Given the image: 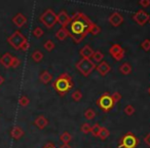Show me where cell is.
Instances as JSON below:
<instances>
[{
    "label": "cell",
    "instance_id": "obj_1",
    "mask_svg": "<svg viewBox=\"0 0 150 148\" xmlns=\"http://www.w3.org/2000/svg\"><path fill=\"white\" fill-rule=\"evenodd\" d=\"M93 22L86 15L82 13H75L71 17V22L67 27L69 36L75 43H80L83 38L90 33Z\"/></svg>",
    "mask_w": 150,
    "mask_h": 148
},
{
    "label": "cell",
    "instance_id": "obj_2",
    "mask_svg": "<svg viewBox=\"0 0 150 148\" xmlns=\"http://www.w3.org/2000/svg\"><path fill=\"white\" fill-rule=\"evenodd\" d=\"M73 80L72 77L68 73H62L54 82H52V88L54 89L57 93L60 96H65L71 89L73 88Z\"/></svg>",
    "mask_w": 150,
    "mask_h": 148
},
{
    "label": "cell",
    "instance_id": "obj_3",
    "mask_svg": "<svg viewBox=\"0 0 150 148\" xmlns=\"http://www.w3.org/2000/svg\"><path fill=\"white\" fill-rule=\"evenodd\" d=\"M97 65L91 59H80L76 63V69L81 73L83 76H88L93 71L96 69Z\"/></svg>",
    "mask_w": 150,
    "mask_h": 148
},
{
    "label": "cell",
    "instance_id": "obj_4",
    "mask_svg": "<svg viewBox=\"0 0 150 148\" xmlns=\"http://www.w3.org/2000/svg\"><path fill=\"white\" fill-rule=\"evenodd\" d=\"M138 145H139V139L129 132L120 138L118 148H137Z\"/></svg>",
    "mask_w": 150,
    "mask_h": 148
},
{
    "label": "cell",
    "instance_id": "obj_5",
    "mask_svg": "<svg viewBox=\"0 0 150 148\" xmlns=\"http://www.w3.org/2000/svg\"><path fill=\"white\" fill-rule=\"evenodd\" d=\"M96 104L101 110L107 113L114 107L115 103H114V101H113L111 95H109L108 93H104V94L97 100Z\"/></svg>",
    "mask_w": 150,
    "mask_h": 148
},
{
    "label": "cell",
    "instance_id": "obj_6",
    "mask_svg": "<svg viewBox=\"0 0 150 148\" xmlns=\"http://www.w3.org/2000/svg\"><path fill=\"white\" fill-rule=\"evenodd\" d=\"M40 23H42L47 29H52L57 23V13L52 9L47 8L41 16L39 17Z\"/></svg>",
    "mask_w": 150,
    "mask_h": 148
},
{
    "label": "cell",
    "instance_id": "obj_7",
    "mask_svg": "<svg viewBox=\"0 0 150 148\" xmlns=\"http://www.w3.org/2000/svg\"><path fill=\"white\" fill-rule=\"evenodd\" d=\"M26 40H27L26 37L20 31H15L8 38H7L8 43L11 44L15 50H21L22 45H23Z\"/></svg>",
    "mask_w": 150,
    "mask_h": 148
},
{
    "label": "cell",
    "instance_id": "obj_8",
    "mask_svg": "<svg viewBox=\"0 0 150 148\" xmlns=\"http://www.w3.org/2000/svg\"><path fill=\"white\" fill-rule=\"evenodd\" d=\"M133 20L139 26H144L147 22H149L150 16L143 9H139L135 15L133 16Z\"/></svg>",
    "mask_w": 150,
    "mask_h": 148
},
{
    "label": "cell",
    "instance_id": "obj_9",
    "mask_svg": "<svg viewBox=\"0 0 150 148\" xmlns=\"http://www.w3.org/2000/svg\"><path fill=\"white\" fill-rule=\"evenodd\" d=\"M57 21H58V23L60 24L62 27L67 28L71 22V17H69V15L65 11H61L60 13L57 15Z\"/></svg>",
    "mask_w": 150,
    "mask_h": 148
},
{
    "label": "cell",
    "instance_id": "obj_10",
    "mask_svg": "<svg viewBox=\"0 0 150 148\" xmlns=\"http://www.w3.org/2000/svg\"><path fill=\"white\" fill-rule=\"evenodd\" d=\"M109 23L113 26V27H118L122 24L123 22V17L121 16V13H119L118 11H114L110 15L108 19Z\"/></svg>",
    "mask_w": 150,
    "mask_h": 148
},
{
    "label": "cell",
    "instance_id": "obj_11",
    "mask_svg": "<svg viewBox=\"0 0 150 148\" xmlns=\"http://www.w3.org/2000/svg\"><path fill=\"white\" fill-rule=\"evenodd\" d=\"M96 69H97V71L99 72V74H100V75L105 76L106 74H108V73L110 72L111 67H110V65H109L107 62H105V61H102V62L99 63V64L97 65Z\"/></svg>",
    "mask_w": 150,
    "mask_h": 148
},
{
    "label": "cell",
    "instance_id": "obj_12",
    "mask_svg": "<svg viewBox=\"0 0 150 148\" xmlns=\"http://www.w3.org/2000/svg\"><path fill=\"white\" fill-rule=\"evenodd\" d=\"M13 23L15 24L17 27L21 28V27H23L26 23H27V18H26L23 13H19L13 18Z\"/></svg>",
    "mask_w": 150,
    "mask_h": 148
},
{
    "label": "cell",
    "instance_id": "obj_13",
    "mask_svg": "<svg viewBox=\"0 0 150 148\" xmlns=\"http://www.w3.org/2000/svg\"><path fill=\"white\" fill-rule=\"evenodd\" d=\"M94 52H95L94 50L91 47V45L86 44V45L80 50L79 54H80V56L82 57V59H91V58H93Z\"/></svg>",
    "mask_w": 150,
    "mask_h": 148
},
{
    "label": "cell",
    "instance_id": "obj_14",
    "mask_svg": "<svg viewBox=\"0 0 150 148\" xmlns=\"http://www.w3.org/2000/svg\"><path fill=\"white\" fill-rule=\"evenodd\" d=\"M13 56H11L9 52H6L2 57H0V64L2 65L3 67H5V68H9L11 65V62H13Z\"/></svg>",
    "mask_w": 150,
    "mask_h": 148
},
{
    "label": "cell",
    "instance_id": "obj_15",
    "mask_svg": "<svg viewBox=\"0 0 150 148\" xmlns=\"http://www.w3.org/2000/svg\"><path fill=\"white\" fill-rule=\"evenodd\" d=\"M34 123H35V125L38 127V129L43 130L44 127H47L48 120H47V118H46V117L43 116V115H39V116H37L35 118V120H34Z\"/></svg>",
    "mask_w": 150,
    "mask_h": 148
},
{
    "label": "cell",
    "instance_id": "obj_16",
    "mask_svg": "<svg viewBox=\"0 0 150 148\" xmlns=\"http://www.w3.org/2000/svg\"><path fill=\"white\" fill-rule=\"evenodd\" d=\"M11 138H13V139H16V140L21 139L24 136L23 129L20 127H13L11 131Z\"/></svg>",
    "mask_w": 150,
    "mask_h": 148
},
{
    "label": "cell",
    "instance_id": "obj_17",
    "mask_svg": "<svg viewBox=\"0 0 150 148\" xmlns=\"http://www.w3.org/2000/svg\"><path fill=\"white\" fill-rule=\"evenodd\" d=\"M68 36H69L68 30H67V28H64V27H61L56 33L57 39L61 40V41H62V40H65Z\"/></svg>",
    "mask_w": 150,
    "mask_h": 148
},
{
    "label": "cell",
    "instance_id": "obj_18",
    "mask_svg": "<svg viewBox=\"0 0 150 148\" xmlns=\"http://www.w3.org/2000/svg\"><path fill=\"white\" fill-rule=\"evenodd\" d=\"M39 79H40V81H41L42 84H48V82L52 81V75L50 74V72H48L47 70H45V71H43V72H41V74L39 75Z\"/></svg>",
    "mask_w": 150,
    "mask_h": 148
},
{
    "label": "cell",
    "instance_id": "obj_19",
    "mask_svg": "<svg viewBox=\"0 0 150 148\" xmlns=\"http://www.w3.org/2000/svg\"><path fill=\"white\" fill-rule=\"evenodd\" d=\"M119 71L121 72V74H123V75H129V73L132 72V66L129 63H123L122 65L120 66V68H119Z\"/></svg>",
    "mask_w": 150,
    "mask_h": 148
},
{
    "label": "cell",
    "instance_id": "obj_20",
    "mask_svg": "<svg viewBox=\"0 0 150 148\" xmlns=\"http://www.w3.org/2000/svg\"><path fill=\"white\" fill-rule=\"evenodd\" d=\"M122 50H123V48L121 47V46L119 45V44L115 43V44H113V45L110 47V50H109V54H110L111 56H112L113 58H114V57L117 56V55H118L119 52H120Z\"/></svg>",
    "mask_w": 150,
    "mask_h": 148
},
{
    "label": "cell",
    "instance_id": "obj_21",
    "mask_svg": "<svg viewBox=\"0 0 150 148\" xmlns=\"http://www.w3.org/2000/svg\"><path fill=\"white\" fill-rule=\"evenodd\" d=\"M60 140L63 142V144H69L71 140H72V136H71L68 132H64V133L60 136Z\"/></svg>",
    "mask_w": 150,
    "mask_h": 148
},
{
    "label": "cell",
    "instance_id": "obj_22",
    "mask_svg": "<svg viewBox=\"0 0 150 148\" xmlns=\"http://www.w3.org/2000/svg\"><path fill=\"white\" fill-rule=\"evenodd\" d=\"M31 58H32V60H33L34 62L39 63L40 61L43 59V54H42L40 50H35V52H33V54H32Z\"/></svg>",
    "mask_w": 150,
    "mask_h": 148
},
{
    "label": "cell",
    "instance_id": "obj_23",
    "mask_svg": "<svg viewBox=\"0 0 150 148\" xmlns=\"http://www.w3.org/2000/svg\"><path fill=\"white\" fill-rule=\"evenodd\" d=\"M93 59H94V62L101 63L103 61V59H104V54L102 52H100V50H97L93 55Z\"/></svg>",
    "mask_w": 150,
    "mask_h": 148
},
{
    "label": "cell",
    "instance_id": "obj_24",
    "mask_svg": "<svg viewBox=\"0 0 150 148\" xmlns=\"http://www.w3.org/2000/svg\"><path fill=\"white\" fill-rule=\"evenodd\" d=\"M83 115H84V117H86V119H88V120H92V119H94L95 116H96V113H95V111L93 110V109L88 108L84 111Z\"/></svg>",
    "mask_w": 150,
    "mask_h": 148
},
{
    "label": "cell",
    "instance_id": "obj_25",
    "mask_svg": "<svg viewBox=\"0 0 150 148\" xmlns=\"http://www.w3.org/2000/svg\"><path fill=\"white\" fill-rule=\"evenodd\" d=\"M71 98L73 99V100L75 101V102H78V101H80L82 99V93L80 90H76L74 91V92L72 93V95H71Z\"/></svg>",
    "mask_w": 150,
    "mask_h": 148
},
{
    "label": "cell",
    "instance_id": "obj_26",
    "mask_svg": "<svg viewBox=\"0 0 150 148\" xmlns=\"http://www.w3.org/2000/svg\"><path fill=\"white\" fill-rule=\"evenodd\" d=\"M101 129H102V127H101L99 123H96L94 127H92L91 134H92L94 137H99V135H100V132H101Z\"/></svg>",
    "mask_w": 150,
    "mask_h": 148
},
{
    "label": "cell",
    "instance_id": "obj_27",
    "mask_svg": "<svg viewBox=\"0 0 150 148\" xmlns=\"http://www.w3.org/2000/svg\"><path fill=\"white\" fill-rule=\"evenodd\" d=\"M109 135H110V132H109V130L107 129V127H103L101 129V132H100V135H99V138H100L101 140H105L107 139V138L109 137Z\"/></svg>",
    "mask_w": 150,
    "mask_h": 148
},
{
    "label": "cell",
    "instance_id": "obj_28",
    "mask_svg": "<svg viewBox=\"0 0 150 148\" xmlns=\"http://www.w3.org/2000/svg\"><path fill=\"white\" fill-rule=\"evenodd\" d=\"M54 42L52 41V40H46L45 42H44V44H43V47L45 48L46 50H47V52H52V50H54Z\"/></svg>",
    "mask_w": 150,
    "mask_h": 148
},
{
    "label": "cell",
    "instance_id": "obj_29",
    "mask_svg": "<svg viewBox=\"0 0 150 148\" xmlns=\"http://www.w3.org/2000/svg\"><path fill=\"white\" fill-rule=\"evenodd\" d=\"M135 107L133 106V105H127V106L125 107V109H123V112L125 113L127 115H129V116H132V115L135 113Z\"/></svg>",
    "mask_w": 150,
    "mask_h": 148
},
{
    "label": "cell",
    "instance_id": "obj_30",
    "mask_svg": "<svg viewBox=\"0 0 150 148\" xmlns=\"http://www.w3.org/2000/svg\"><path fill=\"white\" fill-rule=\"evenodd\" d=\"M101 32V28L99 27L97 24H95V23H93V25H92V28H91V30H90V33L92 34V35H98L99 33Z\"/></svg>",
    "mask_w": 150,
    "mask_h": 148
},
{
    "label": "cell",
    "instance_id": "obj_31",
    "mask_svg": "<svg viewBox=\"0 0 150 148\" xmlns=\"http://www.w3.org/2000/svg\"><path fill=\"white\" fill-rule=\"evenodd\" d=\"M29 103H30V100H29V98H28L27 96H22L21 98H20V100H19V104H20V106H22V107L28 106V105H29Z\"/></svg>",
    "mask_w": 150,
    "mask_h": 148
},
{
    "label": "cell",
    "instance_id": "obj_32",
    "mask_svg": "<svg viewBox=\"0 0 150 148\" xmlns=\"http://www.w3.org/2000/svg\"><path fill=\"white\" fill-rule=\"evenodd\" d=\"M80 130H81V132L84 134V135H88V134L91 133V131H92V127H91L90 123H83V125H81V127H80Z\"/></svg>",
    "mask_w": 150,
    "mask_h": 148
},
{
    "label": "cell",
    "instance_id": "obj_33",
    "mask_svg": "<svg viewBox=\"0 0 150 148\" xmlns=\"http://www.w3.org/2000/svg\"><path fill=\"white\" fill-rule=\"evenodd\" d=\"M141 47L143 48L145 52H149L150 50V39H145L142 41Z\"/></svg>",
    "mask_w": 150,
    "mask_h": 148
},
{
    "label": "cell",
    "instance_id": "obj_34",
    "mask_svg": "<svg viewBox=\"0 0 150 148\" xmlns=\"http://www.w3.org/2000/svg\"><path fill=\"white\" fill-rule=\"evenodd\" d=\"M33 35L35 36L36 38H40L42 35H43V30L40 27H36L35 29L33 30Z\"/></svg>",
    "mask_w": 150,
    "mask_h": 148
},
{
    "label": "cell",
    "instance_id": "obj_35",
    "mask_svg": "<svg viewBox=\"0 0 150 148\" xmlns=\"http://www.w3.org/2000/svg\"><path fill=\"white\" fill-rule=\"evenodd\" d=\"M20 65H21V61H20V59L17 58V57H13L11 67V68H18V67H19Z\"/></svg>",
    "mask_w": 150,
    "mask_h": 148
},
{
    "label": "cell",
    "instance_id": "obj_36",
    "mask_svg": "<svg viewBox=\"0 0 150 148\" xmlns=\"http://www.w3.org/2000/svg\"><path fill=\"white\" fill-rule=\"evenodd\" d=\"M111 97H112V99H113V101H114V103L119 102V101H120V99H121V95L119 94L118 92H114L112 95H111Z\"/></svg>",
    "mask_w": 150,
    "mask_h": 148
},
{
    "label": "cell",
    "instance_id": "obj_37",
    "mask_svg": "<svg viewBox=\"0 0 150 148\" xmlns=\"http://www.w3.org/2000/svg\"><path fill=\"white\" fill-rule=\"evenodd\" d=\"M125 50H122L120 52H119L118 55H117V56H115V57H114V60H115V61H121L123 58H125Z\"/></svg>",
    "mask_w": 150,
    "mask_h": 148
},
{
    "label": "cell",
    "instance_id": "obj_38",
    "mask_svg": "<svg viewBox=\"0 0 150 148\" xmlns=\"http://www.w3.org/2000/svg\"><path fill=\"white\" fill-rule=\"evenodd\" d=\"M139 4L143 7H148L150 5V0H140Z\"/></svg>",
    "mask_w": 150,
    "mask_h": 148
},
{
    "label": "cell",
    "instance_id": "obj_39",
    "mask_svg": "<svg viewBox=\"0 0 150 148\" xmlns=\"http://www.w3.org/2000/svg\"><path fill=\"white\" fill-rule=\"evenodd\" d=\"M29 47H30V43H29V41H28V40H26V41L24 42L23 45H22L21 50H29Z\"/></svg>",
    "mask_w": 150,
    "mask_h": 148
},
{
    "label": "cell",
    "instance_id": "obj_40",
    "mask_svg": "<svg viewBox=\"0 0 150 148\" xmlns=\"http://www.w3.org/2000/svg\"><path fill=\"white\" fill-rule=\"evenodd\" d=\"M144 141H145V143L147 144L148 146H150V133L146 135V137L144 138Z\"/></svg>",
    "mask_w": 150,
    "mask_h": 148
},
{
    "label": "cell",
    "instance_id": "obj_41",
    "mask_svg": "<svg viewBox=\"0 0 150 148\" xmlns=\"http://www.w3.org/2000/svg\"><path fill=\"white\" fill-rule=\"evenodd\" d=\"M42 148H57V147L54 146V144H52V143H46Z\"/></svg>",
    "mask_w": 150,
    "mask_h": 148
},
{
    "label": "cell",
    "instance_id": "obj_42",
    "mask_svg": "<svg viewBox=\"0 0 150 148\" xmlns=\"http://www.w3.org/2000/svg\"><path fill=\"white\" fill-rule=\"evenodd\" d=\"M59 148H72V147H71L69 144H63V145H61Z\"/></svg>",
    "mask_w": 150,
    "mask_h": 148
},
{
    "label": "cell",
    "instance_id": "obj_43",
    "mask_svg": "<svg viewBox=\"0 0 150 148\" xmlns=\"http://www.w3.org/2000/svg\"><path fill=\"white\" fill-rule=\"evenodd\" d=\"M3 82H4V78H3L2 76L0 75V86H1V84H2Z\"/></svg>",
    "mask_w": 150,
    "mask_h": 148
},
{
    "label": "cell",
    "instance_id": "obj_44",
    "mask_svg": "<svg viewBox=\"0 0 150 148\" xmlns=\"http://www.w3.org/2000/svg\"><path fill=\"white\" fill-rule=\"evenodd\" d=\"M148 94L150 95V86H149V89H148Z\"/></svg>",
    "mask_w": 150,
    "mask_h": 148
},
{
    "label": "cell",
    "instance_id": "obj_45",
    "mask_svg": "<svg viewBox=\"0 0 150 148\" xmlns=\"http://www.w3.org/2000/svg\"><path fill=\"white\" fill-rule=\"evenodd\" d=\"M149 24H150V20H149Z\"/></svg>",
    "mask_w": 150,
    "mask_h": 148
}]
</instances>
